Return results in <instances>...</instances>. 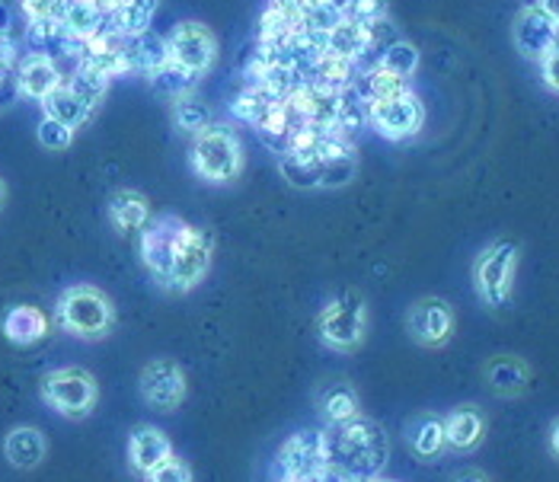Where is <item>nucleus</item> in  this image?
Returning <instances> with one entry per match:
<instances>
[{
    "mask_svg": "<svg viewBox=\"0 0 559 482\" xmlns=\"http://www.w3.org/2000/svg\"><path fill=\"white\" fill-rule=\"evenodd\" d=\"M326 450H330V463L343 467L345 473H352L358 482L378 480L390 460V441L384 425L365 415L343 429H330Z\"/></svg>",
    "mask_w": 559,
    "mask_h": 482,
    "instance_id": "nucleus-1",
    "label": "nucleus"
},
{
    "mask_svg": "<svg viewBox=\"0 0 559 482\" xmlns=\"http://www.w3.org/2000/svg\"><path fill=\"white\" fill-rule=\"evenodd\" d=\"M212 256H215V237L205 227H195L186 220L179 243H176V256H173V272L167 291L170 294H189L192 288H199L212 268Z\"/></svg>",
    "mask_w": 559,
    "mask_h": 482,
    "instance_id": "nucleus-7",
    "label": "nucleus"
},
{
    "mask_svg": "<svg viewBox=\"0 0 559 482\" xmlns=\"http://www.w3.org/2000/svg\"><path fill=\"white\" fill-rule=\"evenodd\" d=\"M167 45H170L173 64L186 68L199 77L205 71H212V64H215L217 39L205 23H195V20L176 23V29L167 36Z\"/></svg>",
    "mask_w": 559,
    "mask_h": 482,
    "instance_id": "nucleus-12",
    "label": "nucleus"
},
{
    "mask_svg": "<svg viewBox=\"0 0 559 482\" xmlns=\"http://www.w3.org/2000/svg\"><path fill=\"white\" fill-rule=\"evenodd\" d=\"M330 463L326 432L323 429H301L285 441L275 454V480L310 482Z\"/></svg>",
    "mask_w": 559,
    "mask_h": 482,
    "instance_id": "nucleus-8",
    "label": "nucleus"
},
{
    "mask_svg": "<svg viewBox=\"0 0 559 482\" xmlns=\"http://www.w3.org/2000/svg\"><path fill=\"white\" fill-rule=\"evenodd\" d=\"M345 16L365 29H378L381 23H388V0H352Z\"/></svg>",
    "mask_w": 559,
    "mask_h": 482,
    "instance_id": "nucleus-36",
    "label": "nucleus"
},
{
    "mask_svg": "<svg viewBox=\"0 0 559 482\" xmlns=\"http://www.w3.org/2000/svg\"><path fill=\"white\" fill-rule=\"evenodd\" d=\"M534 3H537V7H540V10L559 26V0H534Z\"/></svg>",
    "mask_w": 559,
    "mask_h": 482,
    "instance_id": "nucleus-47",
    "label": "nucleus"
},
{
    "mask_svg": "<svg viewBox=\"0 0 559 482\" xmlns=\"http://www.w3.org/2000/svg\"><path fill=\"white\" fill-rule=\"evenodd\" d=\"M43 109L48 119H55V122H61V125H68L74 132V129H81V125L90 122V116H93L96 106H90L71 84H61V87L45 99Z\"/></svg>",
    "mask_w": 559,
    "mask_h": 482,
    "instance_id": "nucleus-24",
    "label": "nucleus"
},
{
    "mask_svg": "<svg viewBox=\"0 0 559 482\" xmlns=\"http://www.w3.org/2000/svg\"><path fill=\"white\" fill-rule=\"evenodd\" d=\"M93 3H96V7H99V10H103L106 16H112V13H116L119 7H126L129 0H93Z\"/></svg>",
    "mask_w": 559,
    "mask_h": 482,
    "instance_id": "nucleus-48",
    "label": "nucleus"
},
{
    "mask_svg": "<svg viewBox=\"0 0 559 482\" xmlns=\"http://www.w3.org/2000/svg\"><path fill=\"white\" fill-rule=\"evenodd\" d=\"M326 3H330V7H340V10H348L352 0H326Z\"/></svg>",
    "mask_w": 559,
    "mask_h": 482,
    "instance_id": "nucleus-49",
    "label": "nucleus"
},
{
    "mask_svg": "<svg viewBox=\"0 0 559 482\" xmlns=\"http://www.w3.org/2000/svg\"><path fill=\"white\" fill-rule=\"evenodd\" d=\"M451 482H489V477L483 470H461V473H454Z\"/></svg>",
    "mask_w": 559,
    "mask_h": 482,
    "instance_id": "nucleus-46",
    "label": "nucleus"
},
{
    "mask_svg": "<svg viewBox=\"0 0 559 482\" xmlns=\"http://www.w3.org/2000/svg\"><path fill=\"white\" fill-rule=\"evenodd\" d=\"M189 164H192V173L199 179H205L212 185H227L243 170V144H240L234 129L209 125L205 132L195 134Z\"/></svg>",
    "mask_w": 559,
    "mask_h": 482,
    "instance_id": "nucleus-4",
    "label": "nucleus"
},
{
    "mask_svg": "<svg viewBox=\"0 0 559 482\" xmlns=\"http://www.w3.org/2000/svg\"><path fill=\"white\" fill-rule=\"evenodd\" d=\"M540 68H544V84L559 93V43L547 51V58L540 61Z\"/></svg>",
    "mask_w": 559,
    "mask_h": 482,
    "instance_id": "nucleus-42",
    "label": "nucleus"
},
{
    "mask_svg": "<svg viewBox=\"0 0 559 482\" xmlns=\"http://www.w3.org/2000/svg\"><path fill=\"white\" fill-rule=\"evenodd\" d=\"M106 13L93 3V0H64V10H61V23L64 29L78 39V43H86L93 39L96 33L106 29Z\"/></svg>",
    "mask_w": 559,
    "mask_h": 482,
    "instance_id": "nucleus-26",
    "label": "nucleus"
},
{
    "mask_svg": "<svg viewBox=\"0 0 559 482\" xmlns=\"http://www.w3.org/2000/svg\"><path fill=\"white\" fill-rule=\"evenodd\" d=\"M448 447L457 454H471L486 438V412L479 406H457L444 415Z\"/></svg>",
    "mask_w": 559,
    "mask_h": 482,
    "instance_id": "nucleus-19",
    "label": "nucleus"
},
{
    "mask_svg": "<svg viewBox=\"0 0 559 482\" xmlns=\"http://www.w3.org/2000/svg\"><path fill=\"white\" fill-rule=\"evenodd\" d=\"M144 482H192V467L173 454L167 463H160L151 477H144Z\"/></svg>",
    "mask_w": 559,
    "mask_h": 482,
    "instance_id": "nucleus-40",
    "label": "nucleus"
},
{
    "mask_svg": "<svg viewBox=\"0 0 559 482\" xmlns=\"http://www.w3.org/2000/svg\"><path fill=\"white\" fill-rule=\"evenodd\" d=\"M71 141H74V132L68 125H61V122H55L48 116L39 122V144L45 150H68Z\"/></svg>",
    "mask_w": 559,
    "mask_h": 482,
    "instance_id": "nucleus-39",
    "label": "nucleus"
},
{
    "mask_svg": "<svg viewBox=\"0 0 559 482\" xmlns=\"http://www.w3.org/2000/svg\"><path fill=\"white\" fill-rule=\"evenodd\" d=\"M317 336L326 349L355 351L368 336V304L355 288H345L330 298L317 313Z\"/></svg>",
    "mask_w": 559,
    "mask_h": 482,
    "instance_id": "nucleus-3",
    "label": "nucleus"
},
{
    "mask_svg": "<svg viewBox=\"0 0 559 482\" xmlns=\"http://www.w3.org/2000/svg\"><path fill=\"white\" fill-rule=\"evenodd\" d=\"M26 20H61V10H64V0H20Z\"/></svg>",
    "mask_w": 559,
    "mask_h": 482,
    "instance_id": "nucleus-41",
    "label": "nucleus"
},
{
    "mask_svg": "<svg viewBox=\"0 0 559 482\" xmlns=\"http://www.w3.org/2000/svg\"><path fill=\"white\" fill-rule=\"evenodd\" d=\"M109 74L103 71V68H96V64H86V61H81L78 64V71L64 81V84H71V87L78 89L81 96H84L90 106H96L103 96H106V89H109Z\"/></svg>",
    "mask_w": 559,
    "mask_h": 482,
    "instance_id": "nucleus-33",
    "label": "nucleus"
},
{
    "mask_svg": "<svg viewBox=\"0 0 559 482\" xmlns=\"http://www.w3.org/2000/svg\"><path fill=\"white\" fill-rule=\"evenodd\" d=\"M68 77L61 74V68L51 61V58H45V55H26L20 64H16V84H20V93L23 96H29V99H39L45 103L55 89L61 87Z\"/></svg>",
    "mask_w": 559,
    "mask_h": 482,
    "instance_id": "nucleus-17",
    "label": "nucleus"
},
{
    "mask_svg": "<svg viewBox=\"0 0 559 482\" xmlns=\"http://www.w3.org/2000/svg\"><path fill=\"white\" fill-rule=\"evenodd\" d=\"M317 412L323 415V422L330 429H343L348 422L361 419V399H358V390L348 384V381H323L317 387Z\"/></svg>",
    "mask_w": 559,
    "mask_h": 482,
    "instance_id": "nucleus-15",
    "label": "nucleus"
},
{
    "mask_svg": "<svg viewBox=\"0 0 559 482\" xmlns=\"http://www.w3.org/2000/svg\"><path fill=\"white\" fill-rule=\"evenodd\" d=\"M275 482H298V480H275Z\"/></svg>",
    "mask_w": 559,
    "mask_h": 482,
    "instance_id": "nucleus-52",
    "label": "nucleus"
},
{
    "mask_svg": "<svg viewBox=\"0 0 559 482\" xmlns=\"http://www.w3.org/2000/svg\"><path fill=\"white\" fill-rule=\"evenodd\" d=\"M48 454V441L36 425H16L3 438V457L16 470H36Z\"/></svg>",
    "mask_w": 559,
    "mask_h": 482,
    "instance_id": "nucleus-21",
    "label": "nucleus"
},
{
    "mask_svg": "<svg viewBox=\"0 0 559 482\" xmlns=\"http://www.w3.org/2000/svg\"><path fill=\"white\" fill-rule=\"evenodd\" d=\"M371 51V33L352 20H345L343 26H336L326 39V55L330 58H343V61H355L361 64V58Z\"/></svg>",
    "mask_w": 559,
    "mask_h": 482,
    "instance_id": "nucleus-27",
    "label": "nucleus"
},
{
    "mask_svg": "<svg viewBox=\"0 0 559 482\" xmlns=\"http://www.w3.org/2000/svg\"><path fill=\"white\" fill-rule=\"evenodd\" d=\"M138 394L157 412H176L189 396V381H186L182 364L173 358L147 361L141 367V377H138Z\"/></svg>",
    "mask_w": 559,
    "mask_h": 482,
    "instance_id": "nucleus-10",
    "label": "nucleus"
},
{
    "mask_svg": "<svg viewBox=\"0 0 559 482\" xmlns=\"http://www.w3.org/2000/svg\"><path fill=\"white\" fill-rule=\"evenodd\" d=\"M173 125L182 134H202L212 125V109L195 96H182L173 103Z\"/></svg>",
    "mask_w": 559,
    "mask_h": 482,
    "instance_id": "nucleus-31",
    "label": "nucleus"
},
{
    "mask_svg": "<svg viewBox=\"0 0 559 482\" xmlns=\"http://www.w3.org/2000/svg\"><path fill=\"white\" fill-rule=\"evenodd\" d=\"M483 377H486L489 390L496 396H502V399H515V396L527 394V387H531V367L518 354H496V358H489V364L483 367Z\"/></svg>",
    "mask_w": 559,
    "mask_h": 482,
    "instance_id": "nucleus-18",
    "label": "nucleus"
},
{
    "mask_svg": "<svg viewBox=\"0 0 559 482\" xmlns=\"http://www.w3.org/2000/svg\"><path fill=\"white\" fill-rule=\"evenodd\" d=\"M278 170L288 179V185L295 189H323V173H320V160H298V157H282Z\"/></svg>",
    "mask_w": 559,
    "mask_h": 482,
    "instance_id": "nucleus-35",
    "label": "nucleus"
},
{
    "mask_svg": "<svg viewBox=\"0 0 559 482\" xmlns=\"http://www.w3.org/2000/svg\"><path fill=\"white\" fill-rule=\"evenodd\" d=\"M173 457V441L157 425H138L129 435V467L138 477H151Z\"/></svg>",
    "mask_w": 559,
    "mask_h": 482,
    "instance_id": "nucleus-16",
    "label": "nucleus"
},
{
    "mask_svg": "<svg viewBox=\"0 0 559 482\" xmlns=\"http://www.w3.org/2000/svg\"><path fill=\"white\" fill-rule=\"evenodd\" d=\"M0 329H3V336H7L13 346L26 349V346L43 342L45 336H48V329H51V323H48V316H45L39 308L16 304V308H10L7 313H3Z\"/></svg>",
    "mask_w": 559,
    "mask_h": 482,
    "instance_id": "nucleus-20",
    "label": "nucleus"
},
{
    "mask_svg": "<svg viewBox=\"0 0 559 482\" xmlns=\"http://www.w3.org/2000/svg\"><path fill=\"white\" fill-rule=\"evenodd\" d=\"M154 10H157V0H129L126 7H119L109 16V29L119 33L122 39H134V36L147 33Z\"/></svg>",
    "mask_w": 559,
    "mask_h": 482,
    "instance_id": "nucleus-29",
    "label": "nucleus"
},
{
    "mask_svg": "<svg viewBox=\"0 0 559 482\" xmlns=\"http://www.w3.org/2000/svg\"><path fill=\"white\" fill-rule=\"evenodd\" d=\"M129 61L131 71L151 77V74H157L164 64H170V45H167L164 36H157V33L147 29V33L129 39Z\"/></svg>",
    "mask_w": 559,
    "mask_h": 482,
    "instance_id": "nucleus-25",
    "label": "nucleus"
},
{
    "mask_svg": "<svg viewBox=\"0 0 559 482\" xmlns=\"http://www.w3.org/2000/svg\"><path fill=\"white\" fill-rule=\"evenodd\" d=\"M521 263V246L515 240H496L489 243L474 263L476 298L489 310L509 308L515 294V275Z\"/></svg>",
    "mask_w": 559,
    "mask_h": 482,
    "instance_id": "nucleus-5",
    "label": "nucleus"
},
{
    "mask_svg": "<svg viewBox=\"0 0 559 482\" xmlns=\"http://www.w3.org/2000/svg\"><path fill=\"white\" fill-rule=\"evenodd\" d=\"M559 43V26L537 7V3H527L521 13L515 16V45L524 58H534V61H544L547 51Z\"/></svg>",
    "mask_w": 559,
    "mask_h": 482,
    "instance_id": "nucleus-14",
    "label": "nucleus"
},
{
    "mask_svg": "<svg viewBox=\"0 0 559 482\" xmlns=\"http://www.w3.org/2000/svg\"><path fill=\"white\" fill-rule=\"evenodd\" d=\"M182 227H186V220L179 215H157L141 230V243H138L141 263L147 268V275L157 281V288H164V291L170 285L173 256H176V243H179Z\"/></svg>",
    "mask_w": 559,
    "mask_h": 482,
    "instance_id": "nucleus-9",
    "label": "nucleus"
},
{
    "mask_svg": "<svg viewBox=\"0 0 559 482\" xmlns=\"http://www.w3.org/2000/svg\"><path fill=\"white\" fill-rule=\"evenodd\" d=\"M454 323H457L454 310L441 298H423L406 310V329H409L413 342H419L426 349H441L454 336Z\"/></svg>",
    "mask_w": 559,
    "mask_h": 482,
    "instance_id": "nucleus-13",
    "label": "nucleus"
},
{
    "mask_svg": "<svg viewBox=\"0 0 559 482\" xmlns=\"http://www.w3.org/2000/svg\"><path fill=\"white\" fill-rule=\"evenodd\" d=\"M39 396L48 409H55L64 419H86L99 402V384L86 367L68 364V367H55L45 374Z\"/></svg>",
    "mask_w": 559,
    "mask_h": 482,
    "instance_id": "nucleus-6",
    "label": "nucleus"
},
{
    "mask_svg": "<svg viewBox=\"0 0 559 482\" xmlns=\"http://www.w3.org/2000/svg\"><path fill=\"white\" fill-rule=\"evenodd\" d=\"M272 103H275V96H269V89L259 87V84H247V87L237 93V99L230 103V112H234L240 122L259 125Z\"/></svg>",
    "mask_w": 559,
    "mask_h": 482,
    "instance_id": "nucleus-32",
    "label": "nucleus"
},
{
    "mask_svg": "<svg viewBox=\"0 0 559 482\" xmlns=\"http://www.w3.org/2000/svg\"><path fill=\"white\" fill-rule=\"evenodd\" d=\"M310 482H358L352 473H345L343 467H333V463H326L317 477Z\"/></svg>",
    "mask_w": 559,
    "mask_h": 482,
    "instance_id": "nucleus-43",
    "label": "nucleus"
},
{
    "mask_svg": "<svg viewBox=\"0 0 559 482\" xmlns=\"http://www.w3.org/2000/svg\"><path fill=\"white\" fill-rule=\"evenodd\" d=\"M374 64H381V68H388V71L409 81L416 74V68H419V48L403 43V39H396V43L384 45V51H381V58Z\"/></svg>",
    "mask_w": 559,
    "mask_h": 482,
    "instance_id": "nucleus-34",
    "label": "nucleus"
},
{
    "mask_svg": "<svg viewBox=\"0 0 559 482\" xmlns=\"http://www.w3.org/2000/svg\"><path fill=\"white\" fill-rule=\"evenodd\" d=\"M345 20V10L340 7H330V3H323V7H310V10H304V29L307 33H333L336 26H343Z\"/></svg>",
    "mask_w": 559,
    "mask_h": 482,
    "instance_id": "nucleus-37",
    "label": "nucleus"
},
{
    "mask_svg": "<svg viewBox=\"0 0 559 482\" xmlns=\"http://www.w3.org/2000/svg\"><path fill=\"white\" fill-rule=\"evenodd\" d=\"M355 89L361 93L365 103H374V99H393V96L409 93V81L381 64H371L361 77H355Z\"/></svg>",
    "mask_w": 559,
    "mask_h": 482,
    "instance_id": "nucleus-28",
    "label": "nucleus"
},
{
    "mask_svg": "<svg viewBox=\"0 0 559 482\" xmlns=\"http://www.w3.org/2000/svg\"><path fill=\"white\" fill-rule=\"evenodd\" d=\"M55 323L84 342H99L116 329V308L112 301L93 288V285H71L58 294L55 304Z\"/></svg>",
    "mask_w": 559,
    "mask_h": 482,
    "instance_id": "nucleus-2",
    "label": "nucleus"
},
{
    "mask_svg": "<svg viewBox=\"0 0 559 482\" xmlns=\"http://www.w3.org/2000/svg\"><path fill=\"white\" fill-rule=\"evenodd\" d=\"M13 61H16V43H13L10 33H0V64L10 68Z\"/></svg>",
    "mask_w": 559,
    "mask_h": 482,
    "instance_id": "nucleus-44",
    "label": "nucleus"
},
{
    "mask_svg": "<svg viewBox=\"0 0 559 482\" xmlns=\"http://www.w3.org/2000/svg\"><path fill=\"white\" fill-rule=\"evenodd\" d=\"M406 444L419 460H438L448 450L444 419L435 412H423L413 422H406Z\"/></svg>",
    "mask_w": 559,
    "mask_h": 482,
    "instance_id": "nucleus-22",
    "label": "nucleus"
},
{
    "mask_svg": "<svg viewBox=\"0 0 559 482\" xmlns=\"http://www.w3.org/2000/svg\"><path fill=\"white\" fill-rule=\"evenodd\" d=\"M109 220L119 233H141L151 224V202L134 192V189H119L109 198Z\"/></svg>",
    "mask_w": 559,
    "mask_h": 482,
    "instance_id": "nucleus-23",
    "label": "nucleus"
},
{
    "mask_svg": "<svg viewBox=\"0 0 559 482\" xmlns=\"http://www.w3.org/2000/svg\"><path fill=\"white\" fill-rule=\"evenodd\" d=\"M547 447L554 454V460H559V415L550 422V435H547Z\"/></svg>",
    "mask_w": 559,
    "mask_h": 482,
    "instance_id": "nucleus-45",
    "label": "nucleus"
},
{
    "mask_svg": "<svg viewBox=\"0 0 559 482\" xmlns=\"http://www.w3.org/2000/svg\"><path fill=\"white\" fill-rule=\"evenodd\" d=\"M151 81V87L157 89V93H164V96H170V99H182V96H192V89L199 87V74H192V71H186V68H179V64H164L157 74H151L147 77Z\"/></svg>",
    "mask_w": 559,
    "mask_h": 482,
    "instance_id": "nucleus-30",
    "label": "nucleus"
},
{
    "mask_svg": "<svg viewBox=\"0 0 559 482\" xmlns=\"http://www.w3.org/2000/svg\"><path fill=\"white\" fill-rule=\"evenodd\" d=\"M3 195H7V192H3V182H0V205H3Z\"/></svg>",
    "mask_w": 559,
    "mask_h": 482,
    "instance_id": "nucleus-50",
    "label": "nucleus"
},
{
    "mask_svg": "<svg viewBox=\"0 0 559 482\" xmlns=\"http://www.w3.org/2000/svg\"><path fill=\"white\" fill-rule=\"evenodd\" d=\"M423 122H426V106L413 89L393 99L368 103V125L388 141H403V137L419 134Z\"/></svg>",
    "mask_w": 559,
    "mask_h": 482,
    "instance_id": "nucleus-11",
    "label": "nucleus"
},
{
    "mask_svg": "<svg viewBox=\"0 0 559 482\" xmlns=\"http://www.w3.org/2000/svg\"><path fill=\"white\" fill-rule=\"evenodd\" d=\"M368 482H393V480H384V477H378V480H368Z\"/></svg>",
    "mask_w": 559,
    "mask_h": 482,
    "instance_id": "nucleus-51",
    "label": "nucleus"
},
{
    "mask_svg": "<svg viewBox=\"0 0 559 482\" xmlns=\"http://www.w3.org/2000/svg\"><path fill=\"white\" fill-rule=\"evenodd\" d=\"M320 173H323V189H340L348 185L358 173V157H333V160H320Z\"/></svg>",
    "mask_w": 559,
    "mask_h": 482,
    "instance_id": "nucleus-38",
    "label": "nucleus"
}]
</instances>
